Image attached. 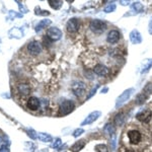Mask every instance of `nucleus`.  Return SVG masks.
Instances as JSON below:
<instances>
[{
  "mask_svg": "<svg viewBox=\"0 0 152 152\" xmlns=\"http://www.w3.org/2000/svg\"><path fill=\"white\" fill-rule=\"evenodd\" d=\"M89 28L94 34L99 35V34H102L105 31L107 26H105V23H104V21L99 20V19H94V20L90 21Z\"/></svg>",
  "mask_w": 152,
  "mask_h": 152,
  "instance_id": "1",
  "label": "nucleus"
},
{
  "mask_svg": "<svg viewBox=\"0 0 152 152\" xmlns=\"http://www.w3.org/2000/svg\"><path fill=\"white\" fill-rule=\"evenodd\" d=\"M75 109V104L71 100H65L62 104H60L59 107V114L62 115V116H66V115L70 114L71 112H73Z\"/></svg>",
  "mask_w": 152,
  "mask_h": 152,
  "instance_id": "2",
  "label": "nucleus"
},
{
  "mask_svg": "<svg viewBox=\"0 0 152 152\" xmlns=\"http://www.w3.org/2000/svg\"><path fill=\"white\" fill-rule=\"evenodd\" d=\"M133 92H134V88H129V89L125 90L123 94H122L117 99V100H116V107H120L122 104H124L126 102H128Z\"/></svg>",
  "mask_w": 152,
  "mask_h": 152,
  "instance_id": "3",
  "label": "nucleus"
},
{
  "mask_svg": "<svg viewBox=\"0 0 152 152\" xmlns=\"http://www.w3.org/2000/svg\"><path fill=\"white\" fill-rule=\"evenodd\" d=\"M26 49H28V53L31 54V55L37 56V55H39V54H41V52H42V45L39 43V42L33 41L28 44Z\"/></svg>",
  "mask_w": 152,
  "mask_h": 152,
  "instance_id": "4",
  "label": "nucleus"
},
{
  "mask_svg": "<svg viewBox=\"0 0 152 152\" xmlns=\"http://www.w3.org/2000/svg\"><path fill=\"white\" fill-rule=\"evenodd\" d=\"M47 36H48V38H50L52 41H58V40H60L61 37H62V31L58 28L52 26V28H50L47 31Z\"/></svg>",
  "mask_w": 152,
  "mask_h": 152,
  "instance_id": "5",
  "label": "nucleus"
},
{
  "mask_svg": "<svg viewBox=\"0 0 152 152\" xmlns=\"http://www.w3.org/2000/svg\"><path fill=\"white\" fill-rule=\"evenodd\" d=\"M100 115H102V113H100L99 111H95V112L90 113V114L85 118V120L82 122L81 125L82 126H86V125L92 124L94 122H95L97 119H99V118L100 117Z\"/></svg>",
  "mask_w": 152,
  "mask_h": 152,
  "instance_id": "6",
  "label": "nucleus"
},
{
  "mask_svg": "<svg viewBox=\"0 0 152 152\" xmlns=\"http://www.w3.org/2000/svg\"><path fill=\"white\" fill-rule=\"evenodd\" d=\"M66 26H67V31L69 33L71 34L77 33L78 29H79V20L77 18H71L68 20Z\"/></svg>",
  "mask_w": 152,
  "mask_h": 152,
  "instance_id": "7",
  "label": "nucleus"
},
{
  "mask_svg": "<svg viewBox=\"0 0 152 152\" xmlns=\"http://www.w3.org/2000/svg\"><path fill=\"white\" fill-rule=\"evenodd\" d=\"M151 117H152V113L149 111V110H144L140 113L137 114V120L140 122H143V123H149L151 120Z\"/></svg>",
  "mask_w": 152,
  "mask_h": 152,
  "instance_id": "8",
  "label": "nucleus"
},
{
  "mask_svg": "<svg viewBox=\"0 0 152 152\" xmlns=\"http://www.w3.org/2000/svg\"><path fill=\"white\" fill-rule=\"evenodd\" d=\"M128 137L132 144H138L141 140V134L137 130H131V131H129Z\"/></svg>",
  "mask_w": 152,
  "mask_h": 152,
  "instance_id": "9",
  "label": "nucleus"
},
{
  "mask_svg": "<svg viewBox=\"0 0 152 152\" xmlns=\"http://www.w3.org/2000/svg\"><path fill=\"white\" fill-rule=\"evenodd\" d=\"M130 41L132 42V44L134 45H138V44L142 43V37L137 29H133L130 33Z\"/></svg>",
  "mask_w": 152,
  "mask_h": 152,
  "instance_id": "10",
  "label": "nucleus"
},
{
  "mask_svg": "<svg viewBox=\"0 0 152 152\" xmlns=\"http://www.w3.org/2000/svg\"><path fill=\"white\" fill-rule=\"evenodd\" d=\"M26 105H28V107L29 110H31V111H37L40 107V100L35 96H31L28 99Z\"/></svg>",
  "mask_w": 152,
  "mask_h": 152,
  "instance_id": "11",
  "label": "nucleus"
},
{
  "mask_svg": "<svg viewBox=\"0 0 152 152\" xmlns=\"http://www.w3.org/2000/svg\"><path fill=\"white\" fill-rule=\"evenodd\" d=\"M119 40H120V33L118 31H116V29H113V31H111L107 34V41L109 42L110 44H116Z\"/></svg>",
  "mask_w": 152,
  "mask_h": 152,
  "instance_id": "12",
  "label": "nucleus"
},
{
  "mask_svg": "<svg viewBox=\"0 0 152 152\" xmlns=\"http://www.w3.org/2000/svg\"><path fill=\"white\" fill-rule=\"evenodd\" d=\"M94 71L95 74H97L99 76H107L110 72L109 68H107V66L100 65V64L95 66V67L94 68Z\"/></svg>",
  "mask_w": 152,
  "mask_h": 152,
  "instance_id": "13",
  "label": "nucleus"
},
{
  "mask_svg": "<svg viewBox=\"0 0 152 152\" xmlns=\"http://www.w3.org/2000/svg\"><path fill=\"white\" fill-rule=\"evenodd\" d=\"M73 92H74V94L76 95V96H82V94L85 92L84 84L81 82H79L76 85H74V86H73Z\"/></svg>",
  "mask_w": 152,
  "mask_h": 152,
  "instance_id": "14",
  "label": "nucleus"
},
{
  "mask_svg": "<svg viewBox=\"0 0 152 152\" xmlns=\"http://www.w3.org/2000/svg\"><path fill=\"white\" fill-rule=\"evenodd\" d=\"M18 91L21 95H28L31 92V86H29L28 83H20L18 86Z\"/></svg>",
  "mask_w": 152,
  "mask_h": 152,
  "instance_id": "15",
  "label": "nucleus"
},
{
  "mask_svg": "<svg viewBox=\"0 0 152 152\" xmlns=\"http://www.w3.org/2000/svg\"><path fill=\"white\" fill-rule=\"evenodd\" d=\"M8 34H9V37H10V38H14V39H20L23 37V31L18 28H11L10 31H8Z\"/></svg>",
  "mask_w": 152,
  "mask_h": 152,
  "instance_id": "16",
  "label": "nucleus"
},
{
  "mask_svg": "<svg viewBox=\"0 0 152 152\" xmlns=\"http://www.w3.org/2000/svg\"><path fill=\"white\" fill-rule=\"evenodd\" d=\"M51 23H52V21H51L50 19H48V18L43 19V20L40 21V23H38V26H36L35 31H37V33H39V31H41L43 28H47V26H49V24H51Z\"/></svg>",
  "mask_w": 152,
  "mask_h": 152,
  "instance_id": "17",
  "label": "nucleus"
},
{
  "mask_svg": "<svg viewBox=\"0 0 152 152\" xmlns=\"http://www.w3.org/2000/svg\"><path fill=\"white\" fill-rule=\"evenodd\" d=\"M131 10L135 13H140L144 10V6L140 2H134V3L131 4Z\"/></svg>",
  "mask_w": 152,
  "mask_h": 152,
  "instance_id": "18",
  "label": "nucleus"
},
{
  "mask_svg": "<svg viewBox=\"0 0 152 152\" xmlns=\"http://www.w3.org/2000/svg\"><path fill=\"white\" fill-rule=\"evenodd\" d=\"M37 138L43 142H51L53 140L52 137L47 133H38L37 134Z\"/></svg>",
  "mask_w": 152,
  "mask_h": 152,
  "instance_id": "19",
  "label": "nucleus"
},
{
  "mask_svg": "<svg viewBox=\"0 0 152 152\" xmlns=\"http://www.w3.org/2000/svg\"><path fill=\"white\" fill-rule=\"evenodd\" d=\"M84 145H85V141L80 140V141L76 142L75 144H73L72 147H71V150L73 152H78L79 150H81L83 147H84Z\"/></svg>",
  "mask_w": 152,
  "mask_h": 152,
  "instance_id": "20",
  "label": "nucleus"
},
{
  "mask_svg": "<svg viewBox=\"0 0 152 152\" xmlns=\"http://www.w3.org/2000/svg\"><path fill=\"white\" fill-rule=\"evenodd\" d=\"M49 4L54 9H59L63 5V1L61 0H49Z\"/></svg>",
  "mask_w": 152,
  "mask_h": 152,
  "instance_id": "21",
  "label": "nucleus"
},
{
  "mask_svg": "<svg viewBox=\"0 0 152 152\" xmlns=\"http://www.w3.org/2000/svg\"><path fill=\"white\" fill-rule=\"evenodd\" d=\"M152 67V59H148L144 62L143 64V67H142V70H141V73H146L150 68Z\"/></svg>",
  "mask_w": 152,
  "mask_h": 152,
  "instance_id": "22",
  "label": "nucleus"
},
{
  "mask_svg": "<svg viewBox=\"0 0 152 152\" xmlns=\"http://www.w3.org/2000/svg\"><path fill=\"white\" fill-rule=\"evenodd\" d=\"M104 131L107 134H110V135H115L116 133V128L113 124H107L104 126Z\"/></svg>",
  "mask_w": 152,
  "mask_h": 152,
  "instance_id": "23",
  "label": "nucleus"
},
{
  "mask_svg": "<svg viewBox=\"0 0 152 152\" xmlns=\"http://www.w3.org/2000/svg\"><path fill=\"white\" fill-rule=\"evenodd\" d=\"M115 10H116V4H115V3L107 4V5L105 6L104 9V11L107 12V13H110V12H113V11H115Z\"/></svg>",
  "mask_w": 152,
  "mask_h": 152,
  "instance_id": "24",
  "label": "nucleus"
},
{
  "mask_svg": "<svg viewBox=\"0 0 152 152\" xmlns=\"http://www.w3.org/2000/svg\"><path fill=\"white\" fill-rule=\"evenodd\" d=\"M95 152H109V149L104 144H99V145L95 146Z\"/></svg>",
  "mask_w": 152,
  "mask_h": 152,
  "instance_id": "25",
  "label": "nucleus"
},
{
  "mask_svg": "<svg viewBox=\"0 0 152 152\" xmlns=\"http://www.w3.org/2000/svg\"><path fill=\"white\" fill-rule=\"evenodd\" d=\"M61 145H62V141H61L60 138H57L55 140V142H54V143L52 144V147H53L54 149H58Z\"/></svg>",
  "mask_w": 152,
  "mask_h": 152,
  "instance_id": "26",
  "label": "nucleus"
},
{
  "mask_svg": "<svg viewBox=\"0 0 152 152\" xmlns=\"http://www.w3.org/2000/svg\"><path fill=\"white\" fill-rule=\"evenodd\" d=\"M35 12H36V14H39V15H49V13H50L49 11H43L41 8H39V7H37Z\"/></svg>",
  "mask_w": 152,
  "mask_h": 152,
  "instance_id": "27",
  "label": "nucleus"
},
{
  "mask_svg": "<svg viewBox=\"0 0 152 152\" xmlns=\"http://www.w3.org/2000/svg\"><path fill=\"white\" fill-rule=\"evenodd\" d=\"M99 85H96V86H95V87H94V88H92L91 90H90V91H89V94H87V99H90V97H91V96H94V95L95 94V92H96L97 88H99Z\"/></svg>",
  "mask_w": 152,
  "mask_h": 152,
  "instance_id": "28",
  "label": "nucleus"
},
{
  "mask_svg": "<svg viewBox=\"0 0 152 152\" xmlns=\"http://www.w3.org/2000/svg\"><path fill=\"white\" fill-rule=\"evenodd\" d=\"M26 132H28V136L31 137V139H37V134H38V133H36L33 129H28V131H26Z\"/></svg>",
  "mask_w": 152,
  "mask_h": 152,
  "instance_id": "29",
  "label": "nucleus"
},
{
  "mask_svg": "<svg viewBox=\"0 0 152 152\" xmlns=\"http://www.w3.org/2000/svg\"><path fill=\"white\" fill-rule=\"evenodd\" d=\"M84 133V130L83 129H76L74 132H73V136L74 137H79L80 135H82Z\"/></svg>",
  "mask_w": 152,
  "mask_h": 152,
  "instance_id": "30",
  "label": "nucleus"
},
{
  "mask_svg": "<svg viewBox=\"0 0 152 152\" xmlns=\"http://www.w3.org/2000/svg\"><path fill=\"white\" fill-rule=\"evenodd\" d=\"M16 2H18V4L19 8H20V11L23 12V13H26V12L28 11V9H26V7L24 6L23 4H21V3H20V2H19V1H16Z\"/></svg>",
  "mask_w": 152,
  "mask_h": 152,
  "instance_id": "31",
  "label": "nucleus"
},
{
  "mask_svg": "<svg viewBox=\"0 0 152 152\" xmlns=\"http://www.w3.org/2000/svg\"><path fill=\"white\" fill-rule=\"evenodd\" d=\"M9 15H10V18H13V16H16V18H21V14H19V13H16V12H14V11H9Z\"/></svg>",
  "mask_w": 152,
  "mask_h": 152,
  "instance_id": "32",
  "label": "nucleus"
},
{
  "mask_svg": "<svg viewBox=\"0 0 152 152\" xmlns=\"http://www.w3.org/2000/svg\"><path fill=\"white\" fill-rule=\"evenodd\" d=\"M0 152H9V148L6 145H2L0 147Z\"/></svg>",
  "mask_w": 152,
  "mask_h": 152,
  "instance_id": "33",
  "label": "nucleus"
},
{
  "mask_svg": "<svg viewBox=\"0 0 152 152\" xmlns=\"http://www.w3.org/2000/svg\"><path fill=\"white\" fill-rule=\"evenodd\" d=\"M148 31H149V34L152 35V18H150L149 20V24H148Z\"/></svg>",
  "mask_w": 152,
  "mask_h": 152,
  "instance_id": "34",
  "label": "nucleus"
},
{
  "mask_svg": "<svg viewBox=\"0 0 152 152\" xmlns=\"http://www.w3.org/2000/svg\"><path fill=\"white\" fill-rule=\"evenodd\" d=\"M120 4L121 5H129L130 4V1H127V0H123V1H120Z\"/></svg>",
  "mask_w": 152,
  "mask_h": 152,
  "instance_id": "35",
  "label": "nucleus"
},
{
  "mask_svg": "<svg viewBox=\"0 0 152 152\" xmlns=\"http://www.w3.org/2000/svg\"><path fill=\"white\" fill-rule=\"evenodd\" d=\"M126 152H134V151H132V150H128V151H126Z\"/></svg>",
  "mask_w": 152,
  "mask_h": 152,
  "instance_id": "36",
  "label": "nucleus"
},
{
  "mask_svg": "<svg viewBox=\"0 0 152 152\" xmlns=\"http://www.w3.org/2000/svg\"><path fill=\"white\" fill-rule=\"evenodd\" d=\"M0 139H1V137H0Z\"/></svg>",
  "mask_w": 152,
  "mask_h": 152,
  "instance_id": "37",
  "label": "nucleus"
}]
</instances>
